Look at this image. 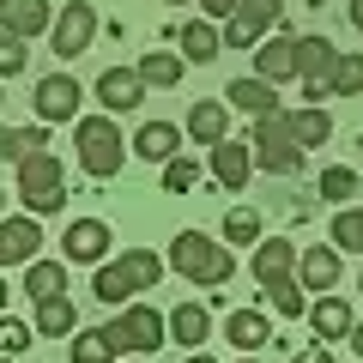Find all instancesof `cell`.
<instances>
[{
    "instance_id": "1",
    "label": "cell",
    "mask_w": 363,
    "mask_h": 363,
    "mask_svg": "<svg viewBox=\"0 0 363 363\" xmlns=\"http://www.w3.org/2000/svg\"><path fill=\"white\" fill-rule=\"evenodd\" d=\"M164 267H169V260H157L152 248H128V255H116V260H104V267H97L91 297L104 303V309H128L133 291H157Z\"/></svg>"
},
{
    "instance_id": "2",
    "label": "cell",
    "mask_w": 363,
    "mask_h": 363,
    "mask_svg": "<svg viewBox=\"0 0 363 363\" xmlns=\"http://www.w3.org/2000/svg\"><path fill=\"white\" fill-rule=\"evenodd\" d=\"M169 272H182V279L200 285V291H218V285H230L236 255H230V242H218V236H206V230H182L176 242H169Z\"/></svg>"
},
{
    "instance_id": "3",
    "label": "cell",
    "mask_w": 363,
    "mask_h": 363,
    "mask_svg": "<svg viewBox=\"0 0 363 363\" xmlns=\"http://www.w3.org/2000/svg\"><path fill=\"white\" fill-rule=\"evenodd\" d=\"M73 145H79V169H85V176H97V182H109L121 164H128V152H133V145L121 140V128H116V116H109V109L79 121V128H73Z\"/></svg>"
},
{
    "instance_id": "4",
    "label": "cell",
    "mask_w": 363,
    "mask_h": 363,
    "mask_svg": "<svg viewBox=\"0 0 363 363\" xmlns=\"http://www.w3.org/2000/svg\"><path fill=\"white\" fill-rule=\"evenodd\" d=\"M18 200H25V212H61L67 206V169L55 152H25L18 157Z\"/></svg>"
},
{
    "instance_id": "5",
    "label": "cell",
    "mask_w": 363,
    "mask_h": 363,
    "mask_svg": "<svg viewBox=\"0 0 363 363\" xmlns=\"http://www.w3.org/2000/svg\"><path fill=\"white\" fill-rule=\"evenodd\" d=\"M248 152H255V164L267 169V176H297L303 169V145H297V133H291V109L260 116L255 133H248Z\"/></svg>"
},
{
    "instance_id": "6",
    "label": "cell",
    "mask_w": 363,
    "mask_h": 363,
    "mask_svg": "<svg viewBox=\"0 0 363 363\" xmlns=\"http://www.w3.org/2000/svg\"><path fill=\"white\" fill-rule=\"evenodd\" d=\"M109 339L121 345V357H157V345L169 339V315L145 309V303H128V309L109 321Z\"/></svg>"
},
{
    "instance_id": "7",
    "label": "cell",
    "mask_w": 363,
    "mask_h": 363,
    "mask_svg": "<svg viewBox=\"0 0 363 363\" xmlns=\"http://www.w3.org/2000/svg\"><path fill=\"white\" fill-rule=\"evenodd\" d=\"M279 25H285V0H236V13L224 18V49L255 55Z\"/></svg>"
},
{
    "instance_id": "8",
    "label": "cell",
    "mask_w": 363,
    "mask_h": 363,
    "mask_svg": "<svg viewBox=\"0 0 363 363\" xmlns=\"http://www.w3.org/2000/svg\"><path fill=\"white\" fill-rule=\"evenodd\" d=\"M91 37H97V6H91V0H67L61 18L49 25V49L61 55V61H79V55L91 49Z\"/></svg>"
},
{
    "instance_id": "9",
    "label": "cell",
    "mask_w": 363,
    "mask_h": 363,
    "mask_svg": "<svg viewBox=\"0 0 363 363\" xmlns=\"http://www.w3.org/2000/svg\"><path fill=\"white\" fill-rule=\"evenodd\" d=\"M109 242H116V230H109L104 218H73L61 236V260H79V267H104Z\"/></svg>"
},
{
    "instance_id": "10",
    "label": "cell",
    "mask_w": 363,
    "mask_h": 363,
    "mask_svg": "<svg viewBox=\"0 0 363 363\" xmlns=\"http://www.w3.org/2000/svg\"><path fill=\"white\" fill-rule=\"evenodd\" d=\"M97 104L109 109V116H128V109L145 104V79L140 67H104L97 73Z\"/></svg>"
},
{
    "instance_id": "11",
    "label": "cell",
    "mask_w": 363,
    "mask_h": 363,
    "mask_svg": "<svg viewBox=\"0 0 363 363\" xmlns=\"http://www.w3.org/2000/svg\"><path fill=\"white\" fill-rule=\"evenodd\" d=\"M339 49L327 37H297V79H303V97H327V73H333Z\"/></svg>"
},
{
    "instance_id": "12",
    "label": "cell",
    "mask_w": 363,
    "mask_h": 363,
    "mask_svg": "<svg viewBox=\"0 0 363 363\" xmlns=\"http://www.w3.org/2000/svg\"><path fill=\"white\" fill-rule=\"evenodd\" d=\"M248 176H255V152H248V140H218V145H212V182H218L224 194H242Z\"/></svg>"
},
{
    "instance_id": "13",
    "label": "cell",
    "mask_w": 363,
    "mask_h": 363,
    "mask_svg": "<svg viewBox=\"0 0 363 363\" xmlns=\"http://www.w3.org/2000/svg\"><path fill=\"white\" fill-rule=\"evenodd\" d=\"M37 248H43L37 212H25V218H0V267H30Z\"/></svg>"
},
{
    "instance_id": "14",
    "label": "cell",
    "mask_w": 363,
    "mask_h": 363,
    "mask_svg": "<svg viewBox=\"0 0 363 363\" xmlns=\"http://www.w3.org/2000/svg\"><path fill=\"white\" fill-rule=\"evenodd\" d=\"M255 73L267 79V85H285V79H297V37H291V30H272V37L255 49Z\"/></svg>"
},
{
    "instance_id": "15",
    "label": "cell",
    "mask_w": 363,
    "mask_h": 363,
    "mask_svg": "<svg viewBox=\"0 0 363 363\" xmlns=\"http://www.w3.org/2000/svg\"><path fill=\"white\" fill-rule=\"evenodd\" d=\"M79 79H67V73H49L37 85V116L43 121H79Z\"/></svg>"
},
{
    "instance_id": "16",
    "label": "cell",
    "mask_w": 363,
    "mask_h": 363,
    "mask_svg": "<svg viewBox=\"0 0 363 363\" xmlns=\"http://www.w3.org/2000/svg\"><path fill=\"white\" fill-rule=\"evenodd\" d=\"M297 242H285V236H260L255 242V279L260 285H279V279H297Z\"/></svg>"
},
{
    "instance_id": "17",
    "label": "cell",
    "mask_w": 363,
    "mask_h": 363,
    "mask_svg": "<svg viewBox=\"0 0 363 363\" xmlns=\"http://www.w3.org/2000/svg\"><path fill=\"white\" fill-rule=\"evenodd\" d=\"M224 104L260 121V116H279V91H272L260 73H242V79H230V85H224Z\"/></svg>"
},
{
    "instance_id": "18",
    "label": "cell",
    "mask_w": 363,
    "mask_h": 363,
    "mask_svg": "<svg viewBox=\"0 0 363 363\" xmlns=\"http://www.w3.org/2000/svg\"><path fill=\"white\" fill-rule=\"evenodd\" d=\"M182 128H188V140L194 145H218V140H230V104H218V97H200L194 109H188V121H182Z\"/></svg>"
},
{
    "instance_id": "19",
    "label": "cell",
    "mask_w": 363,
    "mask_h": 363,
    "mask_svg": "<svg viewBox=\"0 0 363 363\" xmlns=\"http://www.w3.org/2000/svg\"><path fill=\"white\" fill-rule=\"evenodd\" d=\"M309 327H315V339L327 345V339H351V327H357V321H351V303L345 297L321 291V297L309 303Z\"/></svg>"
},
{
    "instance_id": "20",
    "label": "cell",
    "mask_w": 363,
    "mask_h": 363,
    "mask_svg": "<svg viewBox=\"0 0 363 363\" xmlns=\"http://www.w3.org/2000/svg\"><path fill=\"white\" fill-rule=\"evenodd\" d=\"M297 279H303V291H333L339 285V248L333 242L303 248V255H297Z\"/></svg>"
},
{
    "instance_id": "21",
    "label": "cell",
    "mask_w": 363,
    "mask_h": 363,
    "mask_svg": "<svg viewBox=\"0 0 363 363\" xmlns=\"http://www.w3.org/2000/svg\"><path fill=\"white\" fill-rule=\"evenodd\" d=\"M169 339L188 345V351H200L212 339V309L206 303H176V309H169Z\"/></svg>"
},
{
    "instance_id": "22",
    "label": "cell",
    "mask_w": 363,
    "mask_h": 363,
    "mask_svg": "<svg viewBox=\"0 0 363 363\" xmlns=\"http://www.w3.org/2000/svg\"><path fill=\"white\" fill-rule=\"evenodd\" d=\"M182 133L188 128H176V121H145V128L133 133V152H140L145 164H169V157L182 152Z\"/></svg>"
},
{
    "instance_id": "23",
    "label": "cell",
    "mask_w": 363,
    "mask_h": 363,
    "mask_svg": "<svg viewBox=\"0 0 363 363\" xmlns=\"http://www.w3.org/2000/svg\"><path fill=\"white\" fill-rule=\"evenodd\" d=\"M224 339L236 351H260V345H272V321L260 309H230L224 315Z\"/></svg>"
},
{
    "instance_id": "24",
    "label": "cell",
    "mask_w": 363,
    "mask_h": 363,
    "mask_svg": "<svg viewBox=\"0 0 363 363\" xmlns=\"http://www.w3.org/2000/svg\"><path fill=\"white\" fill-rule=\"evenodd\" d=\"M176 43H182V61H200V67L224 55V30L212 25V18H194V25H182V30H176Z\"/></svg>"
},
{
    "instance_id": "25",
    "label": "cell",
    "mask_w": 363,
    "mask_h": 363,
    "mask_svg": "<svg viewBox=\"0 0 363 363\" xmlns=\"http://www.w3.org/2000/svg\"><path fill=\"white\" fill-rule=\"evenodd\" d=\"M0 25L13 30V37H25V43H30V37H49V25H55V6H49V0H13Z\"/></svg>"
},
{
    "instance_id": "26",
    "label": "cell",
    "mask_w": 363,
    "mask_h": 363,
    "mask_svg": "<svg viewBox=\"0 0 363 363\" xmlns=\"http://www.w3.org/2000/svg\"><path fill=\"white\" fill-rule=\"evenodd\" d=\"M61 291H67V260H30V267H25V297L30 303H43V297H61Z\"/></svg>"
},
{
    "instance_id": "27",
    "label": "cell",
    "mask_w": 363,
    "mask_h": 363,
    "mask_svg": "<svg viewBox=\"0 0 363 363\" xmlns=\"http://www.w3.org/2000/svg\"><path fill=\"white\" fill-rule=\"evenodd\" d=\"M291 133H297V145H303V152H315V145H327V140H333V116H327L321 104L291 109Z\"/></svg>"
},
{
    "instance_id": "28",
    "label": "cell",
    "mask_w": 363,
    "mask_h": 363,
    "mask_svg": "<svg viewBox=\"0 0 363 363\" xmlns=\"http://www.w3.org/2000/svg\"><path fill=\"white\" fill-rule=\"evenodd\" d=\"M37 333H43V339L79 333V309H73L67 297H43V303H37Z\"/></svg>"
},
{
    "instance_id": "29",
    "label": "cell",
    "mask_w": 363,
    "mask_h": 363,
    "mask_svg": "<svg viewBox=\"0 0 363 363\" xmlns=\"http://www.w3.org/2000/svg\"><path fill=\"white\" fill-rule=\"evenodd\" d=\"M327 97H363V55L357 49H339L333 73H327Z\"/></svg>"
},
{
    "instance_id": "30",
    "label": "cell",
    "mask_w": 363,
    "mask_h": 363,
    "mask_svg": "<svg viewBox=\"0 0 363 363\" xmlns=\"http://www.w3.org/2000/svg\"><path fill=\"white\" fill-rule=\"evenodd\" d=\"M182 55H169V49H145L140 55V79L145 85H157V91H169V85H182Z\"/></svg>"
},
{
    "instance_id": "31",
    "label": "cell",
    "mask_w": 363,
    "mask_h": 363,
    "mask_svg": "<svg viewBox=\"0 0 363 363\" xmlns=\"http://www.w3.org/2000/svg\"><path fill=\"white\" fill-rule=\"evenodd\" d=\"M121 345L109 339V327H85V333H73V363H116Z\"/></svg>"
},
{
    "instance_id": "32",
    "label": "cell",
    "mask_w": 363,
    "mask_h": 363,
    "mask_svg": "<svg viewBox=\"0 0 363 363\" xmlns=\"http://www.w3.org/2000/svg\"><path fill=\"white\" fill-rule=\"evenodd\" d=\"M315 194H321V200H333V206H345L351 194H363V176H357V169H345V164H333V169H321Z\"/></svg>"
},
{
    "instance_id": "33",
    "label": "cell",
    "mask_w": 363,
    "mask_h": 363,
    "mask_svg": "<svg viewBox=\"0 0 363 363\" xmlns=\"http://www.w3.org/2000/svg\"><path fill=\"white\" fill-rule=\"evenodd\" d=\"M224 242H236V248H255L260 242V212H248V206H230L224 212Z\"/></svg>"
},
{
    "instance_id": "34",
    "label": "cell",
    "mask_w": 363,
    "mask_h": 363,
    "mask_svg": "<svg viewBox=\"0 0 363 363\" xmlns=\"http://www.w3.org/2000/svg\"><path fill=\"white\" fill-rule=\"evenodd\" d=\"M333 248L339 255H363V206L333 212Z\"/></svg>"
},
{
    "instance_id": "35",
    "label": "cell",
    "mask_w": 363,
    "mask_h": 363,
    "mask_svg": "<svg viewBox=\"0 0 363 363\" xmlns=\"http://www.w3.org/2000/svg\"><path fill=\"white\" fill-rule=\"evenodd\" d=\"M260 291H267L272 315H291V321L303 315V279H279V285H260Z\"/></svg>"
},
{
    "instance_id": "36",
    "label": "cell",
    "mask_w": 363,
    "mask_h": 363,
    "mask_svg": "<svg viewBox=\"0 0 363 363\" xmlns=\"http://www.w3.org/2000/svg\"><path fill=\"white\" fill-rule=\"evenodd\" d=\"M194 182H200V157H169V164H164V194H188V188H194Z\"/></svg>"
},
{
    "instance_id": "37",
    "label": "cell",
    "mask_w": 363,
    "mask_h": 363,
    "mask_svg": "<svg viewBox=\"0 0 363 363\" xmlns=\"http://www.w3.org/2000/svg\"><path fill=\"white\" fill-rule=\"evenodd\" d=\"M25 61H30L25 37H13V30L0 25V79H18V73H25Z\"/></svg>"
},
{
    "instance_id": "38",
    "label": "cell",
    "mask_w": 363,
    "mask_h": 363,
    "mask_svg": "<svg viewBox=\"0 0 363 363\" xmlns=\"http://www.w3.org/2000/svg\"><path fill=\"white\" fill-rule=\"evenodd\" d=\"M25 351H30V327L0 315V357H25Z\"/></svg>"
},
{
    "instance_id": "39",
    "label": "cell",
    "mask_w": 363,
    "mask_h": 363,
    "mask_svg": "<svg viewBox=\"0 0 363 363\" xmlns=\"http://www.w3.org/2000/svg\"><path fill=\"white\" fill-rule=\"evenodd\" d=\"M13 140H18V157H25V152H43V145H49V133H43V128H18Z\"/></svg>"
},
{
    "instance_id": "40",
    "label": "cell",
    "mask_w": 363,
    "mask_h": 363,
    "mask_svg": "<svg viewBox=\"0 0 363 363\" xmlns=\"http://www.w3.org/2000/svg\"><path fill=\"white\" fill-rule=\"evenodd\" d=\"M18 157V140H13V128H0V164H13Z\"/></svg>"
},
{
    "instance_id": "41",
    "label": "cell",
    "mask_w": 363,
    "mask_h": 363,
    "mask_svg": "<svg viewBox=\"0 0 363 363\" xmlns=\"http://www.w3.org/2000/svg\"><path fill=\"white\" fill-rule=\"evenodd\" d=\"M200 6H206V18H230L236 13V0H200Z\"/></svg>"
},
{
    "instance_id": "42",
    "label": "cell",
    "mask_w": 363,
    "mask_h": 363,
    "mask_svg": "<svg viewBox=\"0 0 363 363\" xmlns=\"http://www.w3.org/2000/svg\"><path fill=\"white\" fill-rule=\"evenodd\" d=\"M291 363H333V357H327V345H309V351H297Z\"/></svg>"
},
{
    "instance_id": "43",
    "label": "cell",
    "mask_w": 363,
    "mask_h": 363,
    "mask_svg": "<svg viewBox=\"0 0 363 363\" xmlns=\"http://www.w3.org/2000/svg\"><path fill=\"white\" fill-rule=\"evenodd\" d=\"M351 357H363V321L351 327Z\"/></svg>"
},
{
    "instance_id": "44",
    "label": "cell",
    "mask_w": 363,
    "mask_h": 363,
    "mask_svg": "<svg viewBox=\"0 0 363 363\" xmlns=\"http://www.w3.org/2000/svg\"><path fill=\"white\" fill-rule=\"evenodd\" d=\"M351 25H357V30H363V0H351Z\"/></svg>"
},
{
    "instance_id": "45",
    "label": "cell",
    "mask_w": 363,
    "mask_h": 363,
    "mask_svg": "<svg viewBox=\"0 0 363 363\" xmlns=\"http://www.w3.org/2000/svg\"><path fill=\"white\" fill-rule=\"evenodd\" d=\"M6 303H13V291H6V279H0V315H6Z\"/></svg>"
},
{
    "instance_id": "46",
    "label": "cell",
    "mask_w": 363,
    "mask_h": 363,
    "mask_svg": "<svg viewBox=\"0 0 363 363\" xmlns=\"http://www.w3.org/2000/svg\"><path fill=\"white\" fill-rule=\"evenodd\" d=\"M188 363H218V357H206V351H188Z\"/></svg>"
},
{
    "instance_id": "47",
    "label": "cell",
    "mask_w": 363,
    "mask_h": 363,
    "mask_svg": "<svg viewBox=\"0 0 363 363\" xmlns=\"http://www.w3.org/2000/svg\"><path fill=\"white\" fill-rule=\"evenodd\" d=\"M0 218H6V188H0Z\"/></svg>"
},
{
    "instance_id": "48",
    "label": "cell",
    "mask_w": 363,
    "mask_h": 363,
    "mask_svg": "<svg viewBox=\"0 0 363 363\" xmlns=\"http://www.w3.org/2000/svg\"><path fill=\"white\" fill-rule=\"evenodd\" d=\"M242 363H260V357H255V351H242Z\"/></svg>"
},
{
    "instance_id": "49",
    "label": "cell",
    "mask_w": 363,
    "mask_h": 363,
    "mask_svg": "<svg viewBox=\"0 0 363 363\" xmlns=\"http://www.w3.org/2000/svg\"><path fill=\"white\" fill-rule=\"evenodd\" d=\"M6 6H13V0H0V18H6Z\"/></svg>"
},
{
    "instance_id": "50",
    "label": "cell",
    "mask_w": 363,
    "mask_h": 363,
    "mask_svg": "<svg viewBox=\"0 0 363 363\" xmlns=\"http://www.w3.org/2000/svg\"><path fill=\"white\" fill-rule=\"evenodd\" d=\"M303 6H327V0H303Z\"/></svg>"
},
{
    "instance_id": "51",
    "label": "cell",
    "mask_w": 363,
    "mask_h": 363,
    "mask_svg": "<svg viewBox=\"0 0 363 363\" xmlns=\"http://www.w3.org/2000/svg\"><path fill=\"white\" fill-rule=\"evenodd\" d=\"M357 297H363V272H357Z\"/></svg>"
},
{
    "instance_id": "52",
    "label": "cell",
    "mask_w": 363,
    "mask_h": 363,
    "mask_svg": "<svg viewBox=\"0 0 363 363\" xmlns=\"http://www.w3.org/2000/svg\"><path fill=\"white\" fill-rule=\"evenodd\" d=\"M128 363H152V357H128Z\"/></svg>"
},
{
    "instance_id": "53",
    "label": "cell",
    "mask_w": 363,
    "mask_h": 363,
    "mask_svg": "<svg viewBox=\"0 0 363 363\" xmlns=\"http://www.w3.org/2000/svg\"><path fill=\"white\" fill-rule=\"evenodd\" d=\"M0 363H18V357H0Z\"/></svg>"
},
{
    "instance_id": "54",
    "label": "cell",
    "mask_w": 363,
    "mask_h": 363,
    "mask_svg": "<svg viewBox=\"0 0 363 363\" xmlns=\"http://www.w3.org/2000/svg\"><path fill=\"white\" fill-rule=\"evenodd\" d=\"M357 152H363V133H357Z\"/></svg>"
},
{
    "instance_id": "55",
    "label": "cell",
    "mask_w": 363,
    "mask_h": 363,
    "mask_svg": "<svg viewBox=\"0 0 363 363\" xmlns=\"http://www.w3.org/2000/svg\"><path fill=\"white\" fill-rule=\"evenodd\" d=\"M0 104H6V91H0Z\"/></svg>"
},
{
    "instance_id": "56",
    "label": "cell",
    "mask_w": 363,
    "mask_h": 363,
    "mask_svg": "<svg viewBox=\"0 0 363 363\" xmlns=\"http://www.w3.org/2000/svg\"><path fill=\"white\" fill-rule=\"evenodd\" d=\"M351 363H363V357H351Z\"/></svg>"
},
{
    "instance_id": "57",
    "label": "cell",
    "mask_w": 363,
    "mask_h": 363,
    "mask_svg": "<svg viewBox=\"0 0 363 363\" xmlns=\"http://www.w3.org/2000/svg\"><path fill=\"white\" fill-rule=\"evenodd\" d=\"M169 6H176V0H169Z\"/></svg>"
}]
</instances>
